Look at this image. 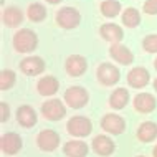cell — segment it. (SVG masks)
Listing matches in <instances>:
<instances>
[{
	"label": "cell",
	"mask_w": 157,
	"mask_h": 157,
	"mask_svg": "<svg viewBox=\"0 0 157 157\" xmlns=\"http://www.w3.org/2000/svg\"><path fill=\"white\" fill-rule=\"evenodd\" d=\"M38 36L30 28H22L13 35V48L18 53H30L36 48Z\"/></svg>",
	"instance_id": "6da1fadb"
},
{
	"label": "cell",
	"mask_w": 157,
	"mask_h": 157,
	"mask_svg": "<svg viewBox=\"0 0 157 157\" xmlns=\"http://www.w3.org/2000/svg\"><path fill=\"white\" fill-rule=\"evenodd\" d=\"M90 101V94L83 86H71L65 91V103L73 109H81Z\"/></svg>",
	"instance_id": "7a4b0ae2"
},
{
	"label": "cell",
	"mask_w": 157,
	"mask_h": 157,
	"mask_svg": "<svg viewBox=\"0 0 157 157\" xmlns=\"http://www.w3.org/2000/svg\"><path fill=\"white\" fill-rule=\"evenodd\" d=\"M81 22V15L79 12L73 7H65L61 10L56 12V23L60 25L61 28H66V30H71V28H76Z\"/></svg>",
	"instance_id": "3957f363"
},
{
	"label": "cell",
	"mask_w": 157,
	"mask_h": 157,
	"mask_svg": "<svg viewBox=\"0 0 157 157\" xmlns=\"http://www.w3.org/2000/svg\"><path fill=\"white\" fill-rule=\"evenodd\" d=\"M66 131L75 137H84V136L91 134L93 131V122L84 116H75L68 121Z\"/></svg>",
	"instance_id": "277c9868"
},
{
	"label": "cell",
	"mask_w": 157,
	"mask_h": 157,
	"mask_svg": "<svg viewBox=\"0 0 157 157\" xmlns=\"http://www.w3.org/2000/svg\"><path fill=\"white\" fill-rule=\"evenodd\" d=\"M98 79L104 86H113V84H116L121 79V73L111 63H101L98 66Z\"/></svg>",
	"instance_id": "5b68a950"
},
{
	"label": "cell",
	"mask_w": 157,
	"mask_h": 157,
	"mask_svg": "<svg viewBox=\"0 0 157 157\" xmlns=\"http://www.w3.org/2000/svg\"><path fill=\"white\" fill-rule=\"evenodd\" d=\"M41 114L48 121H60L66 116V108L61 103V99H48L41 106Z\"/></svg>",
	"instance_id": "8992f818"
},
{
	"label": "cell",
	"mask_w": 157,
	"mask_h": 157,
	"mask_svg": "<svg viewBox=\"0 0 157 157\" xmlns=\"http://www.w3.org/2000/svg\"><path fill=\"white\" fill-rule=\"evenodd\" d=\"M36 144L41 151L53 152L55 149H58V146H60V134L53 129H45L38 134Z\"/></svg>",
	"instance_id": "52a82bcc"
},
{
	"label": "cell",
	"mask_w": 157,
	"mask_h": 157,
	"mask_svg": "<svg viewBox=\"0 0 157 157\" xmlns=\"http://www.w3.org/2000/svg\"><path fill=\"white\" fill-rule=\"evenodd\" d=\"M65 70H66V73L70 76L78 78V76L86 73L88 61H86L84 56H81V55H71V56H68V60L65 63Z\"/></svg>",
	"instance_id": "ba28073f"
},
{
	"label": "cell",
	"mask_w": 157,
	"mask_h": 157,
	"mask_svg": "<svg viewBox=\"0 0 157 157\" xmlns=\"http://www.w3.org/2000/svg\"><path fill=\"white\" fill-rule=\"evenodd\" d=\"M0 146H2V152H3V154L15 155V154H18V152H20L23 142H22V137H20L17 132H7V134L2 136Z\"/></svg>",
	"instance_id": "9c48e42d"
},
{
	"label": "cell",
	"mask_w": 157,
	"mask_h": 157,
	"mask_svg": "<svg viewBox=\"0 0 157 157\" xmlns=\"http://www.w3.org/2000/svg\"><path fill=\"white\" fill-rule=\"evenodd\" d=\"M101 127H103L106 132L117 136V134L124 132L126 121L121 116H117V114H106L103 119H101Z\"/></svg>",
	"instance_id": "30bf717a"
},
{
	"label": "cell",
	"mask_w": 157,
	"mask_h": 157,
	"mask_svg": "<svg viewBox=\"0 0 157 157\" xmlns=\"http://www.w3.org/2000/svg\"><path fill=\"white\" fill-rule=\"evenodd\" d=\"M151 81V75L144 66H136L127 73V83L132 88H144Z\"/></svg>",
	"instance_id": "8fae6325"
},
{
	"label": "cell",
	"mask_w": 157,
	"mask_h": 157,
	"mask_svg": "<svg viewBox=\"0 0 157 157\" xmlns=\"http://www.w3.org/2000/svg\"><path fill=\"white\" fill-rule=\"evenodd\" d=\"M20 70H22V73L28 75V76H36L45 71V61L40 56H28L25 60H22Z\"/></svg>",
	"instance_id": "7c38bea8"
},
{
	"label": "cell",
	"mask_w": 157,
	"mask_h": 157,
	"mask_svg": "<svg viewBox=\"0 0 157 157\" xmlns=\"http://www.w3.org/2000/svg\"><path fill=\"white\" fill-rule=\"evenodd\" d=\"M114 149H116V144H114L113 139L108 137V136H96V137L93 139V151H94L98 155L108 157L114 152Z\"/></svg>",
	"instance_id": "4fadbf2b"
},
{
	"label": "cell",
	"mask_w": 157,
	"mask_h": 157,
	"mask_svg": "<svg viewBox=\"0 0 157 157\" xmlns=\"http://www.w3.org/2000/svg\"><path fill=\"white\" fill-rule=\"evenodd\" d=\"M17 121H18L20 126L23 127H33L38 121V116L35 113V109L28 104H23L17 109Z\"/></svg>",
	"instance_id": "5bb4252c"
},
{
	"label": "cell",
	"mask_w": 157,
	"mask_h": 157,
	"mask_svg": "<svg viewBox=\"0 0 157 157\" xmlns=\"http://www.w3.org/2000/svg\"><path fill=\"white\" fill-rule=\"evenodd\" d=\"M157 106V101L155 98L149 94V93H141L134 98V108L136 111L142 113V114H147V113H152Z\"/></svg>",
	"instance_id": "9a60e30c"
},
{
	"label": "cell",
	"mask_w": 157,
	"mask_h": 157,
	"mask_svg": "<svg viewBox=\"0 0 157 157\" xmlns=\"http://www.w3.org/2000/svg\"><path fill=\"white\" fill-rule=\"evenodd\" d=\"M109 55L114 58V61L121 63V65H131L134 61V55L127 46L119 45V43H114L111 48H109Z\"/></svg>",
	"instance_id": "2e32d148"
},
{
	"label": "cell",
	"mask_w": 157,
	"mask_h": 157,
	"mask_svg": "<svg viewBox=\"0 0 157 157\" xmlns=\"http://www.w3.org/2000/svg\"><path fill=\"white\" fill-rule=\"evenodd\" d=\"M99 33L104 40L113 41V43H119V41L124 38V32L119 25L116 23H104L103 27L99 28Z\"/></svg>",
	"instance_id": "e0dca14e"
},
{
	"label": "cell",
	"mask_w": 157,
	"mask_h": 157,
	"mask_svg": "<svg viewBox=\"0 0 157 157\" xmlns=\"http://www.w3.org/2000/svg\"><path fill=\"white\" fill-rule=\"evenodd\" d=\"M36 90L41 96H52L60 90V81H58L55 76H43V78L38 81Z\"/></svg>",
	"instance_id": "ac0fdd59"
},
{
	"label": "cell",
	"mask_w": 157,
	"mask_h": 157,
	"mask_svg": "<svg viewBox=\"0 0 157 157\" xmlns=\"http://www.w3.org/2000/svg\"><path fill=\"white\" fill-rule=\"evenodd\" d=\"M63 152L68 157H86L90 152V147L83 141H68L63 147Z\"/></svg>",
	"instance_id": "d6986e66"
},
{
	"label": "cell",
	"mask_w": 157,
	"mask_h": 157,
	"mask_svg": "<svg viewBox=\"0 0 157 157\" xmlns=\"http://www.w3.org/2000/svg\"><path fill=\"white\" fill-rule=\"evenodd\" d=\"M157 137V124L152 121H146L139 126L137 129V139L141 142H152Z\"/></svg>",
	"instance_id": "ffe728a7"
},
{
	"label": "cell",
	"mask_w": 157,
	"mask_h": 157,
	"mask_svg": "<svg viewBox=\"0 0 157 157\" xmlns=\"http://www.w3.org/2000/svg\"><path fill=\"white\" fill-rule=\"evenodd\" d=\"M22 22H23V12L18 7H7L3 10V23L7 27H10V28L18 27Z\"/></svg>",
	"instance_id": "44dd1931"
},
{
	"label": "cell",
	"mask_w": 157,
	"mask_h": 157,
	"mask_svg": "<svg viewBox=\"0 0 157 157\" xmlns=\"http://www.w3.org/2000/svg\"><path fill=\"white\" fill-rule=\"evenodd\" d=\"M127 101H129V91L126 88H117V90H114L111 98H109V106L114 109H122V108H126Z\"/></svg>",
	"instance_id": "7402d4cb"
},
{
	"label": "cell",
	"mask_w": 157,
	"mask_h": 157,
	"mask_svg": "<svg viewBox=\"0 0 157 157\" xmlns=\"http://www.w3.org/2000/svg\"><path fill=\"white\" fill-rule=\"evenodd\" d=\"M122 23H124L126 27H129V28L137 27V25L141 23V13L132 7L126 8L124 13H122Z\"/></svg>",
	"instance_id": "603a6c76"
},
{
	"label": "cell",
	"mask_w": 157,
	"mask_h": 157,
	"mask_svg": "<svg viewBox=\"0 0 157 157\" xmlns=\"http://www.w3.org/2000/svg\"><path fill=\"white\" fill-rule=\"evenodd\" d=\"M119 12H121V3L117 0H106V2L101 3V13L108 18L119 15Z\"/></svg>",
	"instance_id": "cb8c5ba5"
},
{
	"label": "cell",
	"mask_w": 157,
	"mask_h": 157,
	"mask_svg": "<svg viewBox=\"0 0 157 157\" xmlns=\"http://www.w3.org/2000/svg\"><path fill=\"white\" fill-rule=\"evenodd\" d=\"M27 12H28V18L32 22H43L46 18V8L41 3H32Z\"/></svg>",
	"instance_id": "d4e9b609"
},
{
	"label": "cell",
	"mask_w": 157,
	"mask_h": 157,
	"mask_svg": "<svg viewBox=\"0 0 157 157\" xmlns=\"http://www.w3.org/2000/svg\"><path fill=\"white\" fill-rule=\"evenodd\" d=\"M15 84V73L12 70H2L0 73V90L7 91Z\"/></svg>",
	"instance_id": "484cf974"
},
{
	"label": "cell",
	"mask_w": 157,
	"mask_h": 157,
	"mask_svg": "<svg viewBox=\"0 0 157 157\" xmlns=\"http://www.w3.org/2000/svg\"><path fill=\"white\" fill-rule=\"evenodd\" d=\"M142 46L146 52L149 53H157V35H147L142 40Z\"/></svg>",
	"instance_id": "4316f807"
},
{
	"label": "cell",
	"mask_w": 157,
	"mask_h": 157,
	"mask_svg": "<svg viewBox=\"0 0 157 157\" xmlns=\"http://www.w3.org/2000/svg\"><path fill=\"white\" fill-rule=\"evenodd\" d=\"M144 12L147 15H157V0H146L144 3Z\"/></svg>",
	"instance_id": "83f0119b"
},
{
	"label": "cell",
	"mask_w": 157,
	"mask_h": 157,
	"mask_svg": "<svg viewBox=\"0 0 157 157\" xmlns=\"http://www.w3.org/2000/svg\"><path fill=\"white\" fill-rule=\"evenodd\" d=\"M0 121L2 122H5L7 119H8V116H10V108H8V104L5 103V101H2L0 103Z\"/></svg>",
	"instance_id": "f1b7e54d"
},
{
	"label": "cell",
	"mask_w": 157,
	"mask_h": 157,
	"mask_svg": "<svg viewBox=\"0 0 157 157\" xmlns=\"http://www.w3.org/2000/svg\"><path fill=\"white\" fill-rule=\"evenodd\" d=\"M46 2H48V3H52V5H56V3H60L61 0H46Z\"/></svg>",
	"instance_id": "f546056e"
},
{
	"label": "cell",
	"mask_w": 157,
	"mask_h": 157,
	"mask_svg": "<svg viewBox=\"0 0 157 157\" xmlns=\"http://www.w3.org/2000/svg\"><path fill=\"white\" fill-rule=\"evenodd\" d=\"M152 155H154V157H157V146L154 147V152H152Z\"/></svg>",
	"instance_id": "4dcf8cb0"
},
{
	"label": "cell",
	"mask_w": 157,
	"mask_h": 157,
	"mask_svg": "<svg viewBox=\"0 0 157 157\" xmlns=\"http://www.w3.org/2000/svg\"><path fill=\"white\" fill-rule=\"evenodd\" d=\"M154 90L157 91V79H155V81H154Z\"/></svg>",
	"instance_id": "1f68e13d"
},
{
	"label": "cell",
	"mask_w": 157,
	"mask_h": 157,
	"mask_svg": "<svg viewBox=\"0 0 157 157\" xmlns=\"http://www.w3.org/2000/svg\"><path fill=\"white\" fill-rule=\"evenodd\" d=\"M154 66H155V70H157V60L154 61Z\"/></svg>",
	"instance_id": "d6a6232c"
},
{
	"label": "cell",
	"mask_w": 157,
	"mask_h": 157,
	"mask_svg": "<svg viewBox=\"0 0 157 157\" xmlns=\"http://www.w3.org/2000/svg\"><path fill=\"white\" fill-rule=\"evenodd\" d=\"M139 157H144V155H139Z\"/></svg>",
	"instance_id": "836d02e7"
}]
</instances>
